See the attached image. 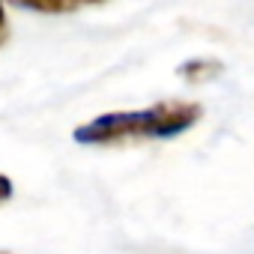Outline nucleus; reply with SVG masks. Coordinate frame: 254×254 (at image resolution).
Returning a JSON list of instances; mask_svg holds the SVG:
<instances>
[{"label":"nucleus","instance_id":"f257e3e1","mask_svg":"<svg viewBox=\"0 0 254 254\" xmlns=\"http://www.w3.org/2000/svg\"><path fill=\"white\" fill-rule=\"evenodd\" d=\"M200 105L194 102H159L144 111H117L102 114L75 129L78 144L90 147H111V144H129V141H159L177 138L200 120Z\"/></svg>","mask_w":254,"mask_h":254},{"label":"nucleus","instance_id":"f03ea898","mask_svg":"<svg viewBox=\"0 0 254 254\" xmlns=\"http://www.w3.org/2000/svg\"><path fill=\"white\" fill-rule=\"evenodd\" d=\"M12 6L27 9V12H39V15H66V12H78L84 6H96L105 0H9Z\"/></svg>","mask_w":254,"mask_h":254},{"label":"nucleus","instance_id":"7ed1b4c3","mask_svg":"<svg viewBox=\"0 0 254 254\" xmlns=\"http://www.w3.org/2000/svg\"><path fill=\"white\" fill-rule=\"evenodd\" d=\"M12 197V183L3 177V174H0V203H6Z\"/></svg>","mask_w":254,"mask_h":254},{"label":"nucleus","instance_id":"20e7f679","mask_svg":"<svg viewBox=\"0 0 254 254\" xmlns=\"http://www.w3.org/2000/svg\"><path fill=\"white\" fill-rule=\"evenodd\" d=\"M6 12H3V0H0V45H3V39H6Z\"/></svg>","mask_w":254,"mask_h":254}]
</instances>
